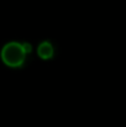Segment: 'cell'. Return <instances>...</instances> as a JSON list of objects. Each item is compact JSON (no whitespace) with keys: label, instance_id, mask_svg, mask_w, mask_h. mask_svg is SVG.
<instances>
[{"label":"cell","instance_id":"6da1fadb","mask_svg":"<svg viewBox=\"0 0 126 127\" xmlns=\"http://www.w3.org/2000/svg\"><path fill=\"white\" fill-rule=\"evenodd\" d=\"M31 53V44L26 42H9L1 49V59L10 68H20Z\"/></svg>","mask_w":126,"mask_h":127},{"label":"cell","instance_id":"7a4b0ae2","mask_svg":"<svg viewBox=\"0 0 126 127\" xmlns=\"http://www.w3.org/2000/svg\"><path fill=\"white\" fill-rule=\"evenodd\" d=\"M37 53L39 57L43 59V61H48L53 57L54 54V48L52 46V43L48 41H43L42 43H40V46L37 47Z\"/></svg>","mask_w":126,"mask_h":127}]
</instances>
